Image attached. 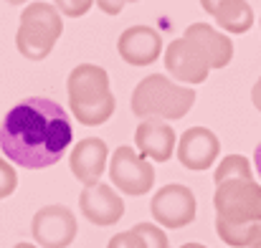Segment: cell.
<instances>
[{"label": "cell", "mask_w": 261, "mask_h": 248, "mask_svg": "<svg viewBox=\"0 0 261 248\" xmlns=\"http://www.w3.org/2000/svg\"><path fill=\"white\" fill-rule=\"evenodd\" d=\"M71 142L74 129L66 109L46 96L18 101L0 124V150L5 160L23 170L56 165Z\"/></svg>", "instance_id": "1"}, {"label": "cell", "mask_w": 261, "mask_h": 248, "mask_svg": "<svg viewBox=\"0 0 261 248\" xmlns=\"http://www.w3.org/2000/svg\"><path fill=\"white\" fill-rule=\"evenodd\" d=\"M69 109L84 127H99L114 114V94L109 89V74L96 64H79L66 81Z\"/></svg>", "instance_id": "2"}, {"label": "cell", "mask_w": 261, "mask_h": 248, "mask_svg": "<svg viewBox=\"0 0 261 248\" xmlns=\"http://www.w3.org/2000/svg\"><path fill=\"white\" fill-rule=\"evenodd\" d=\"M195 104V89L168 79L165 74H150L132 91V112L140 119H182Z\"/></svg>", "instance_id": "3"}, {"label": "cell", "mask_w": 261, "mask_h": 248, "mask_svg": "<svg viewBox=\"0 0 261 248\" xmlns=\"http://www.w3.org/2000/svg\"><path fill=\"white\" fill-rule=\"evenodd\" d=\"M64 33V18L51 3H28L20 13L15 48L28 61H43Z\"/></svg>", "instance_id": "4"}, {"label": "cell", "mask_w": 261, "mask_h": 248, "mask_svg": "<svg viewBox=\"0 0 261 248\" xmlns=\"http://www.w3.org/2000/svg\"><path fill=\"white\" fill-rule=\"evenodd\" d=\"M216 221L231 226L261 223V185L256 180H226L213 195Z\"/></svg>", "instance_id": "5"}, {"label": "cell", "mask_w": 261, "mask_h": 248, "mask_svg": "<svg viewBox=\"0 0 261 248\" xmlns=\"http://www.w3.org/2000/svg\"><path fill=\"white\" fill-rule=\"evenodd\" d=\"M109 180L112 185L132 198H140L155 185V167L147 157H142L135 147H117L109 160Z\"/></svg>", "instance_id": "6"}, {"label": "cell", "mask_w": 261, "mask_h": 248, "mask_svg": "<svg viewBox=\"0 0 261 248\" xmlns=\"http://www.w3.org/2000/svg\"><path fill=\"white\" fill-rule=\"evenodd\" d=\"M76 215L59 203L43 205L31 221V233L38 248H69L76 238Z\"/></svg>", "instance_id": "7"}, {"label": "cell", "mask_w": 261, "mask_h": 248, "mask_svg": "<svg viewBox=\"0 0 261 248\" xmlns=\"http://www.w3.org/2000/svg\"><path fill=\"white\" fill-rule=\"evenodd\" d=\"M152 218L160 228H182L195 221V195L188 185L170 182L160 187L150 203Z\"/></svg>", "instance_id": "8"}, {"label": "cell", "mask_w": 261, "mask_h": 248, "mask_svg": "<svg viewBox=\"0 0 261 248\" xmlns=\"http://www.w3.org/2000/svg\"><path fill=\"white\" fill-rule=\"evenodd\" d=\"M79 210L94 226H114L124 215V200L114 185L99 182L84 187L79 195Z\"/></svg>", "instance_id": "9"}, {"label": "cell", "mask_w": 261, "mask_h": 248, "mask_svg": "<svg viewBox=\"0 0 261 248\" xmlns=\"http://www.w3.org/2000/svg\"><path fill=\"white\" fill-rule=\"evenodd\" d=\"M165 69L175 81L182 86H193V84H203L211 74L208 61L203 59V53L188 41V38H175L170 46L165 48Z\"/></svg>", "instance_id": "10"}, {"label": "cell", "mask_w": 261, "mask_h": 248, "mask_svg": "<svg viewBox=\"0 0 261 248\" xmlns=\"http://www.w3.org/2000/svg\"><path fill=\"white\" fill-rule=\"evenodd\" d=\"M221 155V142L208 127H190L180 134L177 160L185 170L200 172L208 170Z\"/></svg>", "instance_id": "11"}, {"label": "cell", "mask_w": 261, "mask_h": 248, "mask_svg": "<svg viewBox=\"0 0 261 248\" xmlns=\"http://www.w3.org/2000/svg\"><path fill=\"white\" fill-rule=\"evenodd\" d=\"M117 51L129 66H150L163 53V36L152 25H129L117 38Z\"/></svg>", "instance_id": "12"}, {"label": "cell", "mask_w": 261, "mask_h": 248, "mask_svg": "<svg viewBox=\"0 0 261 248\" xmlns=\"http://www.w3.org/2000/svg\"><path fill=\"white\" fill-rule=\"evenodd\" d=\"M69 165L74 177L84 185H99L101 182V175H104V167L109 165V150H107V142L99 140V137H87L82 142L74 145L71 155H69Z\"/></svg>", "instance_id": "13"}, {"label": "cell", "mask_w": 261, "mask_h": 248, "mask_svg": "<svg viewBox=\"0 0 261 248\" xmlns=\"http://www.w3.org/2000/svg\"><path fill=\"white\" fill-rule=\"evenodd\" d=\"M177 134L163 119H142L135 129V150L152 160V162H168L175 152Z\"/></svg>", "instance_id": "14"}, {"label": "cell", "mask_w": 261, "mask_h": 248, "mask_svg": "<svg viewBox=\"0 0 261 248\" xmlns=\"http://www.w3.org/2000/svg\"><path fill=\"white\" fill-rule=\"evenodd\" d=\"M182 38H188L203 53V59L208 61L211 69H226L231 64V59H233V41L223 31H218V28H213L208 23L188 25Z\"/></svg>", "instance_id": "15"}, {"label": "cell", "mask_w": 261, "mask_h": 248, "mask_svg": "<svg viewBox=\"0 0 261 248\" xmlns=\"http://www.w3.org/2000/svg\"><path fill=\"white\" fill-rule=\"evenodd\" d=\"M218 28H223V33H246L254 25V10L246 0H226L216 13H213Z\"/></svg>", "instance_id": "16"}, {"label": "cell", "mask_w": 261, "mask_h": 248, "mask_svg": "<svg viewBox=\"0 0 261 248\" xmlns=\"http://www.w3.org/2000/svg\"><path fill=\"white\" fill-rule=\"evenodd\" d=\"M226 180H254V172H251V162L244 157V155H226L218 167H216V175H213V182L221 185Z\"/></svg>", "instance_id": "17"}, {"label": "cell", "mask_w": 261, "mask_h": 248, "mask_svg": "<svg viewBox=\"0 0 261 248\" xmlns=\"http://www.w3.org/2000/svg\"><path fill=\"white\" fill-rule=\"evenodd\" d=\"M135 231L142 236L147 248H170V241L165 236V228H160L158 223H137Z\"/></svg>", "instance_id": "18"}, {"label": "cell", "mask_w": 261, "mask_h": 248, "mask_svg": "<svg viewBox=\"0 0 261 248\" xmlns=\"http://www.w3.org/2000/svg\"><path fill=\"white\" fill-rule=\"evenodd\" d=\"M15 187H18V172H15V167H13V162H8V160L0 157V200L8 198V195H13Z\"/></svg>", "instance_id": "19"}, {"label": "cell", "mask_w": 261, "mask_h": 248, "mask_svg": "<svg viewBox=\"0 0 261 248\" xmlns=\"http://www.w3.org/2000/svg\"><path fill=\"white\" fill-rule=\"evenodd\" d=\"M54 5L66 18H82V15L89 13V8L94 5V0H54Z\"/></svg>", "instance_id": "20"}, {"label": "cell", "mask_w": 261, "mask_h": 248, "mask_svg": "<svg viewBox=\"0 0 261 248\" xmlns=\"http://www.w3.org/2000/svg\"><path fill=\"white\" fill-rule=\"evenodd\" d=\"M107 248H147V246H145L142 236L132 228V231H124V233L112 236L109 243H107Z\"/></svg>", "instance_id": "21"}, {"label": "cell", "mask_w": 261, "mask_h": 248, "mask_svg": "<svg viewBox=\"0 0 261 248\" xmlns=\"http://www.w3.org/2000/svg\"><path fill=\"white\" fill-rule=\"evenodd\" d=\"M94 3L99 5L101 13H107V15H119L122 8H124V3H137V0H94Z\"/></svg>", "instance_id": "22"}, {"label": "cell", "mask_w": 261, "mask_h": 248, "mask_svg": "<svg viewBox=\"0 0 261 248\" xmlns=\"http://www.w3.org/2000/svg\"><path fill=\"white\" fill-rule=\"evenodd\" d=\"M223 3H226V0H200V8H203L208 15H213V13H216Z\"/></svg>", "instance_id": "23"}, {"label": "cell", "mask_w": 261, "mask_h": 248, "mask_svg": "<svg viewBox=\"0 0 261 248\" xmlns=\"http://www.w3.org/2000/svg\"><path fill=\"white\" fill-rule=\"evenodd\" d=\"M251 101H254V106L261 112V76H259V81L254 84V89H251Z\"/></svg>", "instance_id": "24"}, {"label": "cell", "mask_w": 261, "mask_h": 248, "mask_svg": "<svg viewBox=\"0 0 261 248\" xmlns=\"http://www.w3.org/2000/svg\"><path fill=\"white\" fill-rule=\"evenodd\" d=\"M254 165H256V172H259V177H261V142L256 145V150H254Z\"/></svg>", "instance_id": "25"}, {"label": "cell", "mask_w": 261, "mask_h": 248, "mask_svg": "<svg viewBox=\"0 0 261 248\" xmlns=\"http://www.w3.org/2000/svg\"><path fill=\"white\" fill-rule=\"evenodd\" d=\"M180 248H208V246H203V243H182Z\"/></svg>", "instance_id": "26"}, {"label": "cell", "mask_w": 261, "mask_h": 248, "mask_svg": "<svg viewBox=\"0 0 261 248\" xmlns=\"http://www.w3.org/2000/svg\"><path fill=\"white\" fill-rule=\"evenodd\" d=\"M13 248H38V246H36V243H15Z\"/></svg>", "instance_id": "27"}, {"label": "cell", "mask_w": 261, "mask_h": 248, "mask_svg": "<svg viewBox=\"0 0 261 248\" xmlns=\"http://www.w3.org/2000/svg\"><path fill=\"white\" fill-rule=\"evenodd\" d=\"M5 3H10V5H23V3H28V0H5Z\"/></svg>", "instance_id": "28"}, {"label": "cell", "mask_w": 261, "mask_h": 248, "mask_svg": "<svg viewBox=\"0 0 261 248\" xmlns=\"http://www.w3.org/2000/svg\"><path fill=\"white\" fill-rule=\"evenodd\" d=\"M249 248H261V233H259V238H256V241H254V243H251Z\"/></svg>", "instance_id": "29"}, {"label": "cell", "mask_w": 261, "mask_h": 248, "mask_svg": "<svg viewBox=\"0 0 261 248\" xmlns=\"http://www.w3.org/2000/svg\"><path fill=\"white\" fill-rule=\"evenodd\" d=\"M259 25H261V20H259Z\"/></svg>", "instance_id": "30"}]
</instances>
